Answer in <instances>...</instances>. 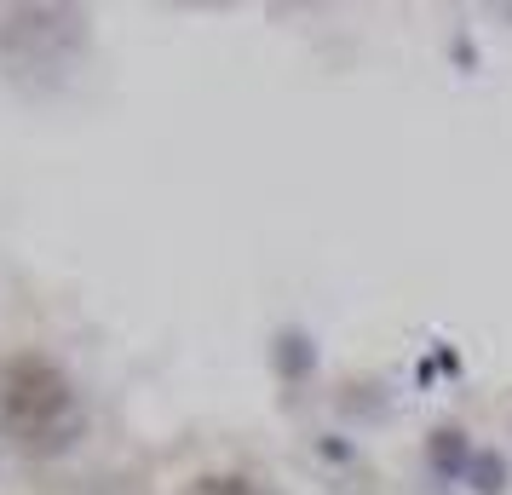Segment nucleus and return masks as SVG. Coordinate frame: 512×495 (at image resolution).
Here are the masks:
<instances>
[{"label": "nucleus", "instance_id": "1", "mask_svg": "<svg viewBox=\"0 0 512 495\" xmlns=\"http://www.w3.org/2000/svg\"><path fill=\"white\" fill-rule=\"evenodd\" d=\"M0 421L24 449H41V455H58L81 438V403H75V386L52 363L41 357H18L6 380H0Z\"/></svg>", "mask_w": 512, "mask_h": 495}, {"label": "nucleus", "instance_id": "2", "mask_svg": "<svg viewBox=\"0 0 512 495\" xmlns=\"http://www.w3.org/2000/svg\"><path fill=\"white\" fill-rule=\"evenodd\" d=\"M81 41V12L70 6H18L0 24V52L18 64H41L52 52H70Z\"/></svg>", "mask_w": 512, "mask_h": 495}, {"label": "nucleus", "instance_id": "4", "mask_svg": "<svg viewBox=\"0 0 512 495\" xmlns=\"http://www.w3.org/2000/svg\"><path fill=\"white\" fill-rule=\"evenodd\" d=\"M305 363H311V352H305V340H300V334H282V369H288V375H300Z\"/></svg>", "mask_w": 512, "mask_h": 495}, {"label": "nucleus", "instance_id": "3", "mask_svg": "<svg viewBox=\"0 0 512 495\" xmlns=\"http://www.w3.org/2000/svg\"><path fill=\"white\" fill-rule=\"evenodd\" d=\"M190 495H265L259 484H248V478H202Z\"/></svg>", "mask_w": 512, "mask_h": 495}]
</instances>
